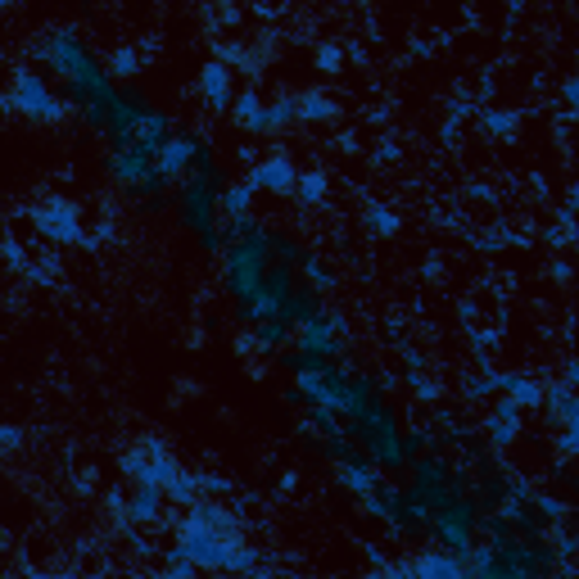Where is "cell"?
<instances>
[{
	"mask_svg": "<svg viewBox=\"0 0 579 579\" xmlns=\"http://www.w3.org/2000/svg\"><path fill=\"white\" fill-rule=\"evenodd\" d=\"M105 168H109V177L123 190H132V195H159V190L168 186L159 172V159L145 150H109Z\"/></svg>",
	"mask_w": 579,
	"mask_h": 579,
	"instance_id": "52a82bcc",
	"label": "cell"
},
{
	"mask_svg": "<svg viewBox=\"0 0 579 579\" xmlns=\"http://www.w3.org/2000/svg\"><path fill=\"white\" fill-rule=\"evenodd\" d=\"M462 494V480H457L453 462L448 457H426L421 453L417 462H412V485H408V498L421 507L426 516H435L444 503H453V498Z\"/></svg>",
	"mask_w": 579,
	"mask_h": 579,
	"instance_id": "277c9868",
	"label": "cell"
},
{
	"mask_svg": "<svg viewBox=\"0 0 579 579\" xmlns=\"http://www.w3.org/2000/svg\"><path fill=\"white\" fill-rule=\"evenodd\" d=\"M150 114V100H145L141 91H132V86H118L114 91V105H109V141H114V150L118 145H132V136H136V127H141V118Z\"/></svg>",
	"mask_w": 579,
	"mask_h": 579,
	"instance_id": "9c48e42d",
	"label": "cell"
},
{
	"mask_svg": "<svg viewBox=\"0 0 579 579\" xmlns=\"http://www.w3.org/2000/svg\"><path fill=\"white\" fill-rule=\"evenodd\" d=\"M485 430H489V439H494V444H512V439L521 435V403H516L512 394H507V399H498V408L489 412Z\"/></svg>",
	"mask_w": 579,
	"mask_h": 579,
	"instance_id": "e0dca14e",
	"label": "cell"
},
{
	"mask_svg": "<svg viewBox=\"0 0 579 579\" xmlns=\"http://www.w3.org/2000/svg\"><path fill=\"white\" fill-rule=\"evenodd\" d=\"M200 95H204V105H209L213 114H222V109L236 105V100H231V68L222 64V59L204 64V73H200Z\"/></svg>",
	"mask_w": 579,
	"mask_h": 579,
	"instance_id": "9a60e30c",
	"label": "cell"
},
{
	"mask_svg": "<svg viewBox=\"0 0 579 579\" xmlns=\"http://www.w3.org/2000/svg\"><path fill=\"white\" fill-rule=\"evenodd\" d=\"M37 59L59 77L68 105H73L95 132H109V105H114L118 86H114V73L91 55V46H86L73 28H59V32H46V41L37 46Z\"/></svg>",
	"mask_w": 579,
	"mask_h": 579,
	"instance_id": "6da1fadb",
	"label": "cell"
},
{
	"mask_svg": "<svg viewBox=\"0 0 579 579\" xmlns=\"http://www.w3.org/2000/svg\"><path fill=\"white\" fill-rule=\"evenodd\" d=\"M245 181L254 190H295L299 172H295V163H290V159H263V163H254V168H249Z\"/></svg>",
	"mask_w": 579,
	"mask_h": 579,
	"instance_id": "2e32d148",
	"label": "cell"
},
{
	"mask_svg": "<svg viewBox=\"0 0 579 579\" xmlns=\"http://www.w3.org/2000/svg\"><path fill=\"white\" fill-rule=\"evenodd\" d=\"M335 471H340L344 489H349L353 498H367L371 489H376L380 480H385V466H376V462H371V453H367V448H358V453H353L349 462H340V466H335Z\"/></svg>",
	"mask_w": 579,
	"mask_h": 579,
	"instance_id": "7c38bea8",
	"label": "cell"
},
{
	"mask_svg": "<svg viewBox=\"0 0 579 579\" xmlns=\"http://www.w3.org/2000/svg\"><path fill=\"white\" fill-rule=\"evenodd\" d=\"M37 231H46L50 240L68 245V240L82 236V227H77V209H73V204H41V209H37Z\"/></svg>",
	"mask_w": 579,
	"mask_h": 579,
	"instance_id": "5bb4252c",
	"label": "cell"
},
{
	"mask_svg": "<svg viewBox=\"0 0 579 579\" xmlns=\"http://www.w3.org/2000/svg\"><path fill=\"white\" fill-rule=\"evenodd\" d=\"M331 100H326V95H304V100H299V118H308V123H322V118H331Z\"/></svg>",
	"mask_w": 579,
	"mask_h": 579,
	"instance_id": "603a6c76",
	"label": "cell"
},
{
	"mask_svg": "<svg viewBox=\"0 0 579 579\" xmlns=\"http://www.w3.org/2000/svg\"><path fill=\"white\" fill-rule=\"evenodd\" d=\"M498 390L512 394L521 408H534V403H543V394H548L539 380H530V376H498Z\"/></svg>",
	"mask_w": 579,
	"mask_h": 579,
	"instance_id": "d6986e66",
	"label": "cell"
},
{
	"mask_svg": "<svg viewBox=\"0 0 579 579\" xmlns=\"http://www.w3.org/2000/svg\"><path fill=\"white\" fill-rule=\"evenodd\" d=\"M204 150V136L200 132H190V127H181V132L168 136V145H163L154 159H159V172L168 186H177V181H186L190 172H195V159H200Z\"/></svg>",
	"mask_w": 579,
	"mask_h": 579,
	"instance_id": "ba28073f",
	"label": "cell"
},
{
	"mask_svg": "<svg viewBox=\"0 0 579 579\" xmlns=\"http://www.w3.org/2000/svg\"><path fill=\"white\" fill-rule=\"evenodd\" d=\"M163 503H168V489L163 485H136L132 503H127V516L136 525H154L163 516Z\"/></svg>",
	"mask_w": 579,
	"mask_h": 579,
	"instance_id": "ac0fdd59",
	"label": "cell"
},
{
	"mask_svg": "<svg viewBox=\"0 0 579 579\" xmlns=\"http://www.w3.org/2000/svg\"><path fill=\"white\" fill-rule=\"evenodd\" d=\"M367 231H371V236H394V231H399V218H394L390 209H371L367 213Z\"/></svg>",
	"mask_w": 579,
	"mask_h": 579,
	"instance_id": "cb8c5ba5",
	"label": "cell"
},
{
	"mask_svg": "<svg viewBox=\"0 0 579 579\" xmlns=\"http://www.w3.org/2000/svg\"><path fill=\"white\" fill-rule=\"evenodd\" d=\"M485 525V516H480V503H475L471 494H457L453 503H444L435 516H430V534H435L439 548L457 552V557H466V552L475 548V530Z\"/></svg>",
	"mask_w": 579,
	"mask_h": 579,
	"instance_id": "5b68a950",
	"label": "cell"
},
{
	"mask_svg": "<svg viewBox=\"0 0 579 579\" xmlns=\"http://www.w3.org/2000/svg\"><path fill=\"white\" fill-rule=\"evenodd\" d=\"M267 276H272V227L254 222L245 236L227 240V249H222V281H227L231 299L245 308L263 295Z\"/></svg>",
	"mask_w": 579,
	"mask_h": 579,
	"instance_id": "7a4b0ae2",
	"label": "cell"
},
{
	"mask_svg": "<svg viewBox=\"0 0 579 579\" xmlns=\"http://www.w3.org/2000/svg\"><path fill=\"white\" fill-rule=\"evenodd\" d=\"M295 195H299V204H322L326 200V177H322V172H308V177H299L295 181Z\"/></svg>",
	"mask_w": 579,
	"mask_h": 579,
	"instance_id": "44dd1931",
	"label": "cell"
},
{
	"mask_svg": "<svg viewBox=\"0 0 579 579\" xmlns=\"http://www.w3.org/2000/svg\"><path fill=\"white\" fill-rule=\"evenodd\" d=\"M5 105H10L14 114L32 118V123H59L68 100L50 91V82L37 73V68H19L10 82V95H5Z\"/></svg>",
	"mask_w": 579,
	"mask_h": 579,
	"instance_id": "8992f818",
	"label": "cell"
},
{
	"mask_svg": "<svg viewBox=\"0 0 579 579\" xmlns=\"http://www.w3.org/2000/svg\"><path fill=\"white\" fill-rule=\"evenodd\" d=\"M394 575H444V579H457V575H466V561L457 557V552L439 548V552H426V557H417V561H399Z\"/></svg>",
	"mask_w": 579,
	"mask_h": 579,
	"instance_id": "4fadbf2b",
	"label": "cell"
},
{
	"mask_svg": "<svg viewBox=\"0 0 579 579\" xmlns=\"http://www.w3.org/2000/svg\"><path fill=\"white\" fill-rule=\"evenodd\" d=\"M543 408H548V417L557 421L561 448L575 453L579 448V385H552V390L543 394Z\"/></svg>",
	"mask_w": 579,
	"mask_h": 579,
	"instance_id": "8fae6325",
	"label": "cell"
},
{
	"mask_svg": "<svg viewBox=\"0 0 579 579\" xmlns=\"http://www.w3.org/2000/svg\"><path fill=\"white\" fill-rule=\"evenodd\" d=\"M258 190L249 186V181H240V186H227L222 190V218H245L249 213V200H254Z\"/></svg>",
	"mask_w": 579,
	"mask_h": 579,
	"instance_id": "ffe728a7",
	"label": "cell"
},
{
	"mask_svg": "<svg viewBox=\"0 0 579 579\" xmlns=\"http://www.w3.org/2000/svg\"><path fill=\"white\" fill-rule=\"evenodd\" d=\"M566 105H575V109H579V82H570V86H566Z\"/></svg>",
	"mask_w": 579,
	"mask_h": 579,
	"instance_id": "d4e9b609",
	"label": "cell"
},
{
	"mask_svg": "<svg viewBox=\"0 0 579 579\" xmlns=\"http://www.w3.org/2000/svg\"><path fill=\"white\" fill-rule=\"evenodd\" d=\"M127 475H132L136 485H163L168 489L172 480H177V462H172L168 453H163V444H154V439H145L141 448H136V453H127Z\"/></svg>",
	"mask_w": 579,
	"mask_h": 579,
	"instance_id": "30bf717a",
	"label": "cell"
},
{
	"mask_svg": "<svg viewBox=\"0 0 579 579\" xmlns=\"http://www.w3.org/2000/svg\"><path fill=\"white\" fill-rule=\"evenodd\" d=\"M109 73L114 77H136L141 73V55H136V50H114V55H109Z\"/></svg>",
	"mask_w": 579,
	"mask_h": 579,
	"instance_id": "7402d4cb",
	"label": "cell"
},
{
	"mask_svg": "<svg viewBox=\"0 0 579 579\" xmlns=\"http://www.w3.org/2000/svg\"><path fill=\"white\" fill-rule=\"evenodd\" d=\"M340 340H344V317L340 313H317L308 317L304 326L295 331V353H290V371L304 367H322V362L340 358Z\"/></svg>",
	"mask_w": 579,
	"mask_h": 579,
	"instance_id": "3957f363",
	"label": "cell"
}]
</instances>
